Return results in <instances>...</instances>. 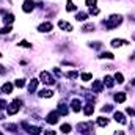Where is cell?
<instances>
[{"label": "cell", "mask_w": 135, "mask_h": 135, "mask_svg": "<svg viewBox=\"0 0 135 135\" xmlns=\"http://www.w3.org/2000/svg\"><path fill=\"white\" fill-rule=\"evenodd\" d=\"M121 22H123V17H121L120 14H112V16L109 17V20L105 22V27H107L109 30H113V28H116Z\"/></svg>", "instance_id": "1"}, {"label": "cell", "mask_w": 135, "mask_h": 135, "mask_svg": "<svg viewBox=\"0 0 135 135\" xmlns=\"http://www.w3.org/2000/svg\"><path fill=\"white\" fill-rule=\"evenodd\" d=\"M20 105H22V101H20V99H14L9 105H6V112H8V115H14V113H17V110L20 109Z\"/></svg>", "instance_id": "2"}, {"label": "cell", "mask_w": 135, "mask_h": 135, "mask_svg": "<svg viewBox=\"0 0 135 135\" xmlns=\"http://www.w3.org/2000/svg\"><path fill=\"white\" fill-rule=\"evenodd\" d=\"M39 77H41V80H42L44 83H47V85H53V83H55V80L52 79V75H50L49 72H46V71H42V72L39 74Z\"/></svg>", "instance_id": "3"}, {"label": "cell", "mask_w": 135, "mask_h": 135, "mask_svg": "<svg viewBox=\"0 0 135 135\" xmlns=\"http://www.w3.org/2000/svg\"><path fill=\"white\" fill-rule=\"evenodd\" d=\"M58 116H60L58 112H50V113L47 115V120H46V121H47L49 124H57V123H58Z\"/></svg>", "instance_id": "4"}, {"label": "cell", "mask_w": 135, "mask_h": 135, "mask_svg": "<svg viewBox=\"0 0 135 135\" xmlns=\"http://www.w3.org/2000/svg\"><path fill=\"white\" fill-rule=\"evenodd\" d=\"M33 8H35V3H33L31 0H25V2H24V5H22L24 13H30V11H33Z\"/></svg>", "instance_id": "5"}, {"label": "cell", "mask_w": 135, "mask_h": 135, "mask_svg": "<svg viewBox=\"0 0 135 135\" xmlns=\"http://www.w3.org/2000/svg\"><path fill=\"white\" fill-rule=\"evenodd\" d=\"M52 28H53V27H52V24H50V22H44V24H41V25L38 27V30H39L41 33H49Z\"/></svg>", "instance_id": "6"}, {"label": "cell", "mask_w": 135, "mask_h": 135, "mask_svg": "<svg viewBox=\"0 0 135 135\" xmlns=\"http://www.w3.org/2000/svg\"><path fill=\"white\" fill-rule=\"evenodd\" d=\"M79 131L80 132H83V134H87L88 131H91V127H93V124L91 123H79Z\"/></svg>", "instance_id": "7"}, {"label": "cell", "mask_w": 135, "mask_h": 135, "mask_svg": "<svg viewBox=\"0 0 135 135\" xmlns=\"http://www.w3.org/2000/svg\"><path fill=\"white\" fill-rule=\"evenodd\" d=\"M58 27H60L61 30H64V31H71V30H72V25H71L69 22H66V20H60V22H58Z\"/></svg>", "instance_id": "8"}, {"label": "cell", "mask_w": 135, "mask_h": 135, "mask_svg": "<svg viewBox=\"0 0 135 135\" xmlns=\"http://www.w3.org/2000/svg\"><path fill=\"white\" fill-rule=\"evenodd\" d=\"M41 127H38V126H28V129H27V132L28 134H31V135H39L41 134Z\"/></svg>", "instance_id": "9"}, {"label": "cell", "mask_w": 135, "mask_h": 135, "mask_svg": "<svg viewBox=\"0 0 135 135\" xmlns=\"http://www.w3.org/2000/svg\"><path fill=\"white\" fill-rule=\"evenodd\" d=\"M36 88H38V80H36V79L30 80V83H28V93H33Z\"/></svg>", "instance_id": "10"}, {"label": "cell", "mask_w": 135, "mask_h": 135, "mask_svg": "<svg viewBox=\"0 0 135 135\" xmlns=\"http://www.w3.org/2000/svg\"><path fill=\"white\" fill-rule=\"evenodd\" d=\"M93 90H94L96 93H101V91H102V82H101V80H94V82H93Z\"/></svg>", "instance_id": "11"}, {"label": "cell", "mask_w": 135, "mask_h": 135, "mask_svg": "<svg viewBox=\"0 0 135 135\" xmlns=\"http://www.w3.org/2000/svg\"><path fill=\"white\" fill-rule=\"evenodd\" d=\"M39 96H41V98H47V99H49V98H52V96H53V91H52V90H41V91H39Z\"/></svg>", "instance_id": "12"}, {"label": "cell", "mask_w": 135, "mask_h": 135, "mask_svg": "<svg viewBox=\"0 0 135 135\" xmlns=\"http://www.w3.org/2000/svg\"><path fill=\"white\" fill-rule=\"evenodd\" d=\"M58 115H61V116H66V115H68V107H66L63 102L58 105Z\"/></svg>", "instance_id": "13"}, {"label": "cell", "mask_w": 135, "mask_h": 135, "mask_svg": "<svg viewBox=\"0 0 135 135\" xmlns=\"http://www.w3.org/2000/svg\"><path fill=\"white\" fill-rule=\"evenodd\" d=\"M115 120H116L118 123H121V124H126V123H127L126 118H124V115H123L121 112H116V113H115Z\"/></svg>", "instance_id": "14"}, {"label": "cell", "mask_w": 135, "mask_h": 135, "mask_svg": "<svg viewBox=\"0 0 135 135\" xmlns=\"http://www.w3.org/2000/svg\"><path fill=\"white\" fill-rule=\"evenodd\" d=\"M110 44H112V47H121L123 44H127V41H124V39H113Z\"/></svg>", "instance_id": "15"}, {"label": "cell", "mask_w": 135, "mask_h": 135, "mask_svg": "<svg viewBox=\"0 0 135 135\" xmlns=\"http://www.w3.org/2000/svg\"><path fill=\"white\" fill-rule=\"evenodd\" d=\"M104 83H105L109 88H112V87L115 85V79H113V77H110V75H105V79H104Z\"/></svg>", "instance_id": "16"}, {"label": "cell", "mask_w": 135, "mask_h": 135, "mask_svg": "<svg viewBox=\"0 0 135 135\" xmlns=\"http://www.w3.org/2000/svg\"><path fill=\"white\" fill-rule=\"evenodd\" d=\"M71 105H72V110H74V112H80L82 104H80V101H79V99H74V101L71 102Z\"/></svg>", "instance_id": "17"}, {"label": "cell", "mask_w": 135, "mask_h": 135, "mask_svg": "<svg viewBox=\"0 0 135 135\" xmlns=\"http://www.w3.org/2000/svg\"><path fill=\"white\" fill-rule=\"evenodd\" d=\"M2 91H3L5 94H9V93L13 91V85H11V83H3V87H2Z\"/></svg>", "instance_id": "18"}, {"label": "cell", "mask_w": 135, "mask_h": 135, "mask_svg": "<svg viewBox=\"0 0 135 135\" xmlns=\"http://www.w3.org/2000/svg\"><path fill=\"white\" fill-rule=\"evenodd\" d=\"M93 112H94V107H93L91 104H88V105H85V109H83V113H85L87 116H90V115H93Z\"/></svg>", "instance_id": "19"}, {"label": "cell", "mask_w": 135, "mask_h": 135, "mask_svg": "<svg viewBox=\"0 0 135 135\" xmlns=\"http://www.w3.org/2000/svg\"><path fill=\"white\" fill-rule=\"evenodd\" d=\"M115 101L120 102V104L124 102V101H126V94H124V93H116V94H115Z\"/></svg>", "instance_id": "20"}, {"label": "cell", "mask_w": 135, "mask_h": 135, "mask_svg": "<svg viewBox=\"0 0 135 135\" xmlns=\"http://www.w3.org/2000/svg\"><path fill=\"white\" fill-rule=\"evenodd\" d=\"M87 17H88V14H87V13H77V16H75V19H77L79 22L87 20Z\"/></svg>", "instance_id": "21"}, {"label": "cell", "mask_w": 135, "mask_h": 135, "mask_svg": "<svg viewBox=\"0 0 135 135\" xmlns=\"http://www.w3.org/2000/svg\"><path fill=\"white\" fill-rule=\"evenodd\" d=\"M3 22H5V24H8V25H9V24H13V22H14V16H13V14H6V16L3 17Z\"/></svg>", "instance_id": "22"}, {"label": "cell", "mask_w": 135, "mask_h": 135, "mask_svg": "<svg viewBox=\"0 0 135 135\" xmlns=\"http://www.w3.org/2000/svg\"><path fill=\"white\" fill-rule=\"evenodd\" d=\"M98 124L102 126V127H104V126H109V120L104 118V116H101V118H98Z\"/></svg>", "instance_id": "23"}, {"label": "cell", "mask_w": 135, "mask_h": 135, "mask_svg": "<svg viewBox=\"0 0 135 135\" xmlns=\"http://www.w3.org/2000/svg\"><path fill=\"white\" fill-rule=\"evenodd\" d=\"M66 9L68 11H75V5L72 3V0H68L66 2Z\"/></svg>", "instance_id": "24"}, {"label": "cell", "mask_w": 135, "mask_h": 135, "mask_svg": "<svg viewBox=\"0 0 135 135\" xmlns=\"http://www.w3.org/2000/svg\"><path fill=\"white\" fill-rule=\"evenodd\" d=\"M99 58H109V60H113V53H110V52H102V53L99 55Z\"/></svg>", "instance_id": "25"}, {"label": "cell", "mask_w": 135, "mask_h": 135, "mask_svg": "<svg viewBox=\"0 0 135 135\" xmlns=\"http://www.w3.org/2000/svg\"><path fill=\"white\" fill-rule=\"evenodd\" d=\"M115 82H118V83H123V82H124V77H123L121 72H116V74H115Z\"/></svg>", "instance_id": "26"}, {"label": "cell", "mask_w": 135, "mask_h": 135, "mask_svg": "<svg viewBox=\"0 0 135 135\" xmlns=\"http://www.w3.org/2000/svg\"><path fill=\"white\" fill-rule=\"evenodd\" d=\"M5 129H8V131H11V132H16V131H17V126H16V124H5Z\"/></svg>", "instance_id": "27"}, {"label": "cell", "mask_w": 135, "mask_h": 135, "mask_svg": "<svg viewBox=\"0 0 135 135\" xmlns=\"http://www.w3.org/2000/svg\"><path fill=\"white\" fill-rule=\"evenodd\" d=\"M61 132H63V134H69V132H71V126H69V124H63V126H61Z\"/></svg>", "instance_id": "28"}, {"label": "cell", "mask_w": 135, "mask_h": 135, "mask_svg": "<svg viewBox=\"0 0 135 135\" xmlns=\"http://www.w3.org/2000/svg\"><path fill=\"white\" fill-rule=\"evenodd\" d=\"M91 77H93V75H91V74H88V72H83V74H82V80H85V82L91 80Z\"/></svg>", "instance_id": "29"}, {"label": "cell", "mask_w": 135, "mask_h": 135, "mask_svg": "<svg viewBox=\"0 0 135 135\" xmlns=\"http://www.w3.org/2000/svg\"><path fill=\"white\" fill-rule=\"evenodd\" d=\"M14 85H16V87H17V88H22V87H24V85H25V82H24V80H22V79H17V80H16V82H14Z\"/></svg>", "instance_id": "30"}, {"label": "cell", "mask_w": 135, "mask_h": 135, "mask_svg": "<svg viewBox=\"0 0 135 135\" xmlns=\"http://www.w3.org/2000/svg\"><path fill=\"white\" fill-rule=\"evenodd\" d=\"M93 30H94V25L93 24H88V25L83 27V31H93Z\"/></svg>", "instance_id": "31"}, {"label": "cell", "mask_w": 135, "mask_h": 135, "mask_svg": "<svg viewBox=\"0 0 135 135\" xmlns=\"http://www.w3.org/2000/svg\"><path fill=\"white\" fill-rule=\"evenodd\" d=\"M9 31H11V27H9V25H5V27L0 30V33H2V35H5V33H9Z\"/></svg>", "instance_id": "32"}, {"label": "cell", "mask_w": 135, "mask_h": 135, "mask_svg": "<svg viewBox=\"0 0 135 135\" xmlns=\"http://www.w3.org/2000/svg\"><path fill=\"white\" fill-rule=\"evenodd\" d=\"M19 46H20V47H31V44H30V42H27V41H20V42H19Z\"/></svg>", "instance_id": "33"}, {"label": "cell", "mask_w": 135, "mask_h": 135, "mask_svg": "<svg viewBox=\"0 0 135 135\" xmlns=\"http://www.w3.org/2000/svg\"><path fill=\"white\" fill-rule=\"evenodd\" d=\"M98 13H99V9H98L96 6H91V8H90V14H98Z\"/></svg>", "instance_id": "34"}, {"label": "cell", "mask_w": 135, "mask_h": 135, "mask_svg": "<svg viewBox=\"0 0 135 135\" xmlns=\"http://www.w3.org/2000/svg\"><path fill=\"white\" fill-rule=\"evenodd\" d=\"M77 75H79V74H77L75 71H72V72H68V77H69V79H75Z\"/></svg>", "instance_id": "35"}, {"label": "cell", "mask_w": 135, "mask_h": 135, "mask_svg": "<svg viewBox=\"0 0 135 135\" xmlns=\"http://www.w3.org/2000/svg\"><path fill=\"white\" fill-rule=\"evenodd\" d=\"M85 3H87L88 6H94V5H96V0H85Z\"/></svg>", "instance_id": "36"}, {"label": "cell", "mask_w": 135, "mask_h": 135, "mask_svg": "<svg viewBox=\"0 0 135 135\" xmlns=\"http://www.w3.org/2000/svg\"><path fill=\"white\" fill-rule=\"evenodd\" d=\"M129 115H132V116H135V109H131V107H127V110H126Z\"/></svg>", "instance_id": "37"}, {"label": "cell", "mask_w": 135, "mask_h": 135, "mask_svg": "<svg viewBox=\"0 0 135 135\" xmlns=\"http://www.w3.org/2000/svg\"><path fill=\"white\" fill-rule=\"evenodd\" d=\"M112 110V105H104L102 107V112H110Z\"/></svg>", "instance_id": "38"}, {"label": "cell", "mask_w": 135, "mask_h": 135, "mask_svg": "<svg viewBox=\"0 0 135 135\" xmlns=\"http://www.w3.org/2000/svg\"><path fill=\"white\" fill-rule=\"evenodd\" d=\"M6 105H8V104H6L5 101H0V110H3V109H5Z\"/></svg>", "instance_id": "39"}, {"label": "cell", "mask_w": 135, "mask_h": 135, "mask_svg": "<svg viewBox=\"0 0 135 135\" xmlns=\"http://www.w3.org/2000/svg\"><path fill=\"white\" fill-rule=\"evenodd\" d=\"M101 46H102L101 42H94V44H91V47H94V49H99Z\"/></svg>", "instance_id": "40"}, {"label": "cell", "mask_w": 135, "mask_h": 135, "mask_svg": "<svg viewBox=\"0 0 135 135\" xmlns=\"http://www.w3.org/2000/svg\"><path fill=\"white\" fill-rule=\"evenodd\" d=\"M44 135H55V131H46Z\"/></svg>", "instance_id": "41"}, {"label": "cell", "mask_w": 135, "mask_h": 135, "mask_svg": "<svg viewBox=\"0 0 135 135\" xmlns=\"http://www.w3.org/2000/svg\"><path fill=\"white\" fill-rule=\"evenodd\" d=\"M115 135H124V132H123V131H116V132H115Z\"/></svg>", "instance_id": "42"}, {"label": "cell", "mask_w": 135, "mask_h": 135, "mask_svg": "<svg viewBox=\"0 0 135 135\" xmlns=\"http://www.w3.org/2000/svg\"><path fill=\"white\" fill-rule=\"evenodd\" d=\"M5 72V69H3V66H0V74H3Z\"/></svg>", "instance_id": "43"}, {"label": "cell", "mask_w": 135, "mask_h": 135, "mask_svg": "<svg viewBox=\"0 0 135 135\" xmlns=\"http://www.w3.org/2000/svg\"><path fill=\"white\" fill-rule=\"evenodd\" d=\"M132 38H134V41H135V33H134V36H132Z\"/></svg>", "instance_id": "44"}, {"label": "cell", "mask_w": 135, "mask_h": 135, "mask_svg": "<svg viewBox=\"0 0 135 135\" xmlns=\"http://www.w3.org/2000/svg\"><path fill=\"white\" fill-rule=\"evenodd\" d=\"M132 83H134V85H135V79H134V82H132Z\"/></svg>", "instance_id": "45"}, {"label": "cell", "mask_w": 135, "mask_h": 135, "mask_svg": "<svg viewBox=\"0 0 135 135\" xmlns=\"http://www.w3.org/2000/svg\"><path fill=\"white\" fill-rule=\"evenodd\" d=\"M0 57H2V53H0Z\"/></svg>", "instance_id": "46"}]
</instances>
